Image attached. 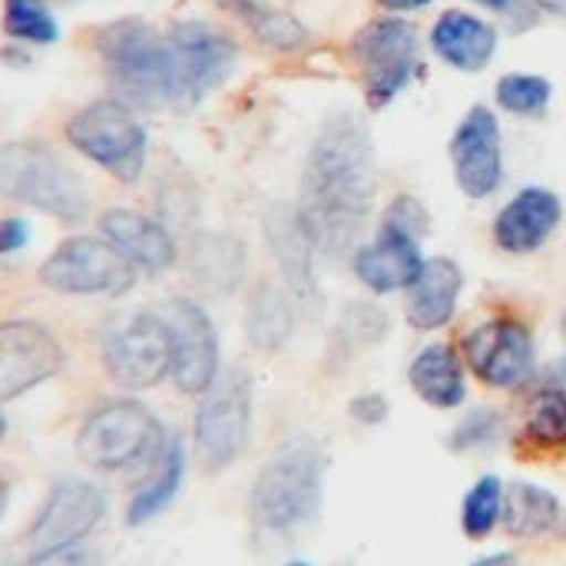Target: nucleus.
<instances>
[{
	"label": "nucleus",
	"instance_id": "f257e3e1",
	"mask_svg": "<svg viewBox=\"0 0 566 566\" xmlns=\"http://www.w3.org/2000/svg\"><path fill=\"white\" fill-rule=\"evenodd\" d=\"M378 196V153L371 129L355 113H335L315 133L305 169L298 219L318 259H352L371 222Z\"/></svg>",
	"mask_w": 566,
	"mask_h": 566
},
{
	"label": "nucleus",
	"instance_id": "f03ea898",
	"mask_svg": "<svg viewBox=\"0 0 566 566\" xmlns=\"http://www.w3.org/2000/svg\"><path fill=\"white\" fill-rule=\"evenodd\" d=\"M325 471L328 458L315 438H292L275 448L262 464L249 497L255 531L289 537L315 524L325 501Z\"/></svg>",
	"mask_w": 566,
	"mask_h": 566
},
{
	"label": "nucleus",
	"instance_id": "7ed1b4c3",
	"mask_svg": "<svg viewBox=\"0 0 566 566\" xmlns=\"http://www.w3.org/2000/svg\"><path fill=\"white\" fill-rule=\"evenodd\" d=\"M0 192L60 222H83L90 212V189L56 149L36 139L0 146Z\"/></svg>",
	"mask_w": 566,
	"mask_h": 566
},
{
	"label": "nucleus",
	"instance_id": "20e7f679",
	"mask_svg": "<svg viewBox=\"0 0 566 566\" xmlns=\"http://www.w3.org/2000/svg\"><path fill=\"white\" fill-rule=\"evenodd\" d=\"M352 63L371 109L391 106L424 70L421 33L408 17L381 13L352 36Z\"/></svg>",
	"mask_w": 566,
	"mask_h": 566
},
{
	"label": "nucleus",
	"instance_id": "39448f33",
	"mask_svg": "<svg viewBox=\"0 0 566 566\" xmlns=\"http://www.w3.org/2000/svg\"><path fill=\"white\" fill-rule=\"evenodd\" d=\"M96 50L106 66L109 86L116 90L119 99L143 109L172 106L166 36L156 33L149 23L136 17L116 20L106 30H99Z\"/></svg>",
	"mask_w": 566,
	"mask_h": 566
},
{
	"label": "nucleus",
	"instance_id": "423d86ee",
	"mask_svg": "<svg viewBox=\"0 0 566 566\" xmlns=\"http://www.w3.org/2000/svg\"><path fill=\"white\" fill-rule=\"evenodd\" d=\"M166 441L169 434L143 401L119 398L86 415L76 431V458L93 471H123L159 458Z\"/></svg>",
	"mask_w": 566,
	"mask_h": 566
},
{
	"label": "nucleus",
	"instance_id": "0eeeda50",
	"mask_svg": "<svg viewBox=\"0 0 566 566\" xmlns=\"http://www.w3.org/2000/svg\"><path fill=\"white\" fill-rule=\"evenodd\" d=\"M163 36L169 53L172 109H189L202 103L212 90H219L232 76L239 63L235 40L206 20H179Z\"/></svg>",
	"mask_w": 566,
	"mask_h": 566
},
{
	"label": "nucleus",
	"instance_id": "6e6552de",
	"mask_svg": "<svg viewBox=\"0 0 566 566\" xmlns=\"http://www.w3.org/2000/svg\"><path fill=\"white\" fill-rule=\"evenodd\" d=\"M468 371L491 391H521L537 378V338L527 318L497 312L461 338Z\"/></svg>",
	"mask_w": 566,
	"mask_h": 566
},
{
	"label": "nucleus",
	"instance_id": "1a4fd4ad",
	"mask_svg": "<svg viewBox=\"0 0 566 566\" xmlns=\"http://www.w3.org/2000/svg\"><path fill=\"white\" fill-rule=\"evenodd\" d=\"M252 434V375L245 368L219 371L212 388L202 395L192 444L202 471L219 474L245 451Z\"/></svg>",
	"mask_w": 566,
	"mask_h": 566
},
{
	"label": "nucleus",
	"instance_id": "9d476101",
	"mask_svg": "<svg viewBox=\"0 0 566 566\" xmlns=\"http://www.w3.org/2000/svg\"><path fill=\"white\" fill-rule=\"evenodd\" d=\"M66 139L119 182H136L146 166V129L123 99H96L66 123Z\"/></svg>",
	"mask_w": 566,
	"mask_h": 566
},
{
	"label": "nucleus",
	"instance_id": "9b49d317",
	"mask_svg": "<svg viewBox=\"0 0 566 566\" xmlns=\"http://www.w3.org/2000/svg\"><path fill=\"white\" fill-rule=\"evenodd\" d=\"M40 282L63 295L116 298L133 289V262L109 239H70L43 265Z\"/></svg>",
	"mask_w": 566,
	"mask_h": 566
},
{
	"label": "nucleus",
	"instance_id": "f8f14e48",
	"mask_svg": "<svg viewBox=\"0 0 566 566\" xmlns=\"http://www.w3.org/2000/svg\"><path fill=\"white\" fill-rule=\"evenodd\" d=\"M454 186L461 196L481 202L504 186V133L491 106H471L448 143Z\"/></svg>",
	"mask_w": 566,
	"mask_h": 566
},
{
	"label": "nucleus",
	"instance_id": "ddd939ff",
	"mask_svg": "<svg viewBox=\"0 0 566 566\" xmlns=\"http://www.w3.org/2000/svg\"><path fill=\"white\" fill-rule=\"evenodd\" d=\"M103 365L119 388L146 391L172 375V335L163 315H133L123 328L109 332Z\"/></svg>",
	"mask_w": 566,
	"mask_h": 566
},
{
	"label": "nucleus",
	"instance_id": "4468645a",
	"mask_svg": "<svg viewBox=\"0 0 566 566\" xmlns=\"http://www.w3.org/2000/svg\"><path fill=\"white\" fill-rule=\"evenodd\" d=\"M172 335V381L182 395H206L219 378V335L199 302L172 298L163 308Z\"/></svg>",
	"mask_w": 566,
	"mask_h": 566
},
{
	"label": "nucleus",
	"instance_id": "2eb2a0df",
	"mask_svg": "<svg viewBox=\"0 0 566 566\" xmlns=\"http://www.w3.org/2000/svg\"><path fill=\"white\" fill-rule=\"evenodd\" d=\"M63 368V348L40 322L0 325V401H13Z\"/></svg>",
	"mask_w": 566,
	"mask_h": 566
},
{
	"label": "nucleus",
	"instance_id": "dca6fc26",
	"mask_svg": "<svg viewBox=\"0 0 566 566\" xmlns=\"http://www.w3.org/2000/svg\"><path fill=\"white\" fill-rule=\"evenodd\" d=\"M265 242L272 249V259L282 272L285 292L295 298L298 308H305L308 315L322 312V282L315 272L318 252L295 212V206H272L265 212Z\"/></svg>",
	"mask_w": 566,
	"mask_h": 566
},
{
	"label": "nucleus",
	"instance_id": "f3484780",
	"mask_svg": "<svg viewBox=\"0 0 566 566\" xmlns=\"http://www.w3.org/2000/svg\"><path fill=\"white\" fill-rule=\"evenodd\" d=\"M106 514L103 494L86 484V481H60L46 494L33 527H30V551H60V547H76L83 537L96 531V524Z\"/></svg>",
	"mask_w": 566,
	"mask_h": 566
},
{
	"label": "nucleus",
	"instance_id": "a211bd4d",
	"mask_svg": "<svg viewBox=\"0 0 566 566\" xmlns=\"http://www.w3.org/2000/svg\"><path fill=\"white\" fill-rule=\"evenodd\" d=\"M560 219H564L560 196L547 186H527L501 206L491 235L504 255H534L554 239Z\"/></svg>",
	"mask_w": 566,
	"mask_h": 566
},
{
	"label": "nucleus",
	"instance_id": "6ab92c4d",
	"mask_svg": "<svg viewBox=\"0 0 566 566\" xmlns=\"http://www.w3.org/2000/svg\"><path fill=\"white\" fill-rule=\"evenodd\" d=\"M428 46L444 66L458 73H481L497 56L501 30L474 10L451 7V10H441L438 20L431 23Z\"/></svg>",
	"mask_w": 566,
	"mask_h": 566
},
{
	"label": "nucleus",
	"instance_id": "aec40b11",
	"mask_svg": "<svg viewBox=\"0 0 566 566\" xmlns=\"http://www.w3.org/2000/svg\"><path fill=\"white\" fill-rule=\"evenodd\" d=\"M424 265V252L421 242L391 229L375 232L371 242H361L352 255V269L355 279L371 292V295H395V292H408V285L418 279Z\"/></svg>",
	"mask_w": 566,
	"mask_h": 566
},
{
	"label": "nucleus",
	"instance_id": "412c9836",
	"mask_svg": "<svg viewBox=\"0 0 566 566\" xmlns=\"http://www.w3.org/2000/svg\"><path fill=\"white\" fill-rule=\"evenodd\" d=\"M461 292H464V269L454 259H448V255L424 259L418 279L405 292L408 325L421 335L448 328L458 315Z\"/></svg>",
	"mask_w": 566,
	"mask_h": 566
},
{
	"label": "nucleus",
	"instance_id": "4be33fe9",
	"mask_svg": "<svg viewBox=\"0 0 566 566\" xmlns=\"http://www.w3.org/2000/svg\"><path fill=\"white\" fill-rule=\"evenodd\" d=\"M514 454L527 464L560 461L566 454V388L537 385L524 405L521 428L514 434Z\"/></svg>",
	"mask_w": 566,
	"mask_h": 566
},
{
	"label": "nucleus",
	"instance_id": "5701e85b",
	"mask_svg": "<svg viewBox=\"0 0 566 566\" xmlns=\"http://www.w3.org/2000/svg\"><path fill=\"white\" fill-rule=\"evenodd\" d=\"M99 229L133 265L146 269L149 275H159L176 262V239L159 219L129 209H109L103 212Z\"/></svg>",
	"mask_w": 566,
	"mask_h": 566
},
{
	"label": "nucleus",
	"instance_id": "b1692460",
	"mask_svg": "<svg viewBox=\"0 0 566 566\" xmlns=\"http://www.w3.org/2000/svg\"><path fill=\"white\" fill-rule=\"evenodd\" d=\"M411 391L434 411H454L468 398V365L451 342L424 345L408 368Z\"/></svg>",
	"mask_w": 566,
	"mask_h": 566
},
{
	"label": "nucleus",
	"instance_id": "393cba45",
	"mask_svg": "<svg viewBox=\"0 0 566 566\" xmlns=\"http://www.w3.org/2000/svg\"><path fill=\"white\" fill-rule=\"evenodd\" d=\"M564 521V504L554 491L531 484V481H514L504 491V514L501 527L514 541H537L554 531H560Z\"/></svg>",
	"mask_w": 566,
	"mask_h": 566
},
{
	"label": "nucleus",
	"instance_id": "a878e982",
	"mask_svg": "<svg viewBox=\"0 0 566 566\" xmlns=\"http://www.w3.org/2000/svg\"><path fill=\"white\" fill-rule=\"evenodd\" d=\"M182 478H186V451H182V441L169 434L163 454L156 458L149 478L136 488L129 507H126V524L129 527H143L149 524L153 517H159L179 494L182 488Z\"/></svg>",
	"mask_w": 566,
	"mask_h": 566
},
{
	"label": "nucleus",
	"instance_id": "bb28decb",
	"mask_svg": "<svg viewBox=\"0 0 566 566\" xmlns=\"http://www.w3.org/2000/svg\"><path fill=\"white\" fill-rule=\"evenodd\" d=\"M189 269H192V279L206 292L229 295L245 275V249L239 239L226 232H202L192 239Z\"/></svg>",
	"mask_w": 566,
	"mask_h": 566
},
{
	"label": "nucleus",
	"instance_id": "cd10ccee",
	"mask_svg": "<svg viewBox=\"0 0 566 566\" xmlns=\"http://www.w3.org/2000/svg\"><path fill=\"white\" fill-rule=\"evenodd\" d=\"M295 325V298L285 289L259 285L245 308V335L259 352H279L292 338Z\"/></svg>",
	"mask_w": 566,
	"mask_h": 566
},
{
	"label": "nucleus",
	"instance_id": "c85d7f7f",
	"mask_svg": "<svg viewBox=\"0 0 566 566\" xmlns=\"http://www.w3.org/2000/svg\"><path fill=\"white\" fill-rule=\"evenodd\" d=\"M494 99L504 113L521 116V119H541L551 103H554V83L541 73H504L494 83Z\"/></svg>",
	"mask_w": 566,
	"mask_h": 566
},
{
	"label": "nucleus",
	"instance_id": "c756f323",
	"mask_svg": "<svg viewBox=\"0 0 566 566\" xmlns=\"http://www.w3.org/2000/svg\"><path fill=\"white\" fill-rule=\"evenodd\" d=\"M504 481L497 474H484L471 484V491L461 501V531L468 541H488L501 527L504 514Z\"/></svg>",
	"mask_w": 566,
	"mask_h": 566
},
{
	"label": "nucleus",
	"instance_id": "7c9ffc66",
	"mask_svg": "<svg viewBox=\"0 0 566 566\" xmlns=\"http://www.w3.org/2000/svg\"><path fill=\"white\" fill-rule=\"evenodd\" d=\"M3 33L17 43L46 46L60 36V27L43 0H3Z\"/></svg>",
	"mask_w": 566,
	"mask_h": 566
},
{
	"label": "nucleus",
	"instance_id": "2f4dec72",
	"mask_svg": "<svg viewBox=\"0 0 566 566\" xmlns=\"http://www.w3.org/2000/svg\"><path fill=\"white\" fill-rule=\"evenodd\" d=\"M249 30L255 33L259 43H265L269 50H279V53H292V50H302L308 43V30L285 10H275L269 3H255L245 17Z\"/></svg>",
	"mask_w": 566,
	"mask_h": 566
},
{
	"label": "nucleus",
	"instance_id": "473e14b6",
	"mask_svg": "<svg viewBox=\"0 0 566 566\" xmlns=\"http://www.w3.org/2000/svg\"><path fill=\"white\" fill-rule=\"evenodd\" d=\"M501 434H504V415L497 408H474L454 424L448 448L454 454L484 451V448H494L501 441Z\"/></svg>",
	"mask_w": 566,
	"mask_h": 566
},
{
	"label": "nucleus",
	"instance_id": "72a5a7b5",
	"mask_svg": "<svg viewBox=\"0 0 566 566\" xmlns=\"http://www.w3.org/2000/svg\"><path fill=\"white\" fill-rule=\"evenodd\" d=\"M381 229H391V232H401V235H411V239H424L431 232V212L424 209V202L411 192H398L385 212H381Z\"/></svg>",
	"mask_w": 566,
	"mask_h": 566
},
{
	"label": "nucleus",
	"instance_id": "f704fd0d",
	"mask_svg": "<svg viewBox=\"0 0 566 566\" xmlns=\"http://www.w3.org/2000/svg\"><path fill=\"white\" fill-rule=\"evenodd\" d=\"M342 335L352 338L355 345H375L378 338L388 335V315L375 302H355L342 312Z\"/></svg>",
	"mask_w": 566,
	"mask_h": 566
},
{
	"label": "nucleus",
	"instance_id": "c9c22d12",
	"mask_svg": "<svg viewBox=\"0 0 566 566\" xmlns=\"http://www.w3.org/2000/svg\"><path fill=\"white\" fill-rule=\"evenodd\" d=\"M348 415H352L358 424H365V428H378V424L388 421L391 401H388L385 395H378V391H365V395H358V398L348 401Z\"/></svg>",
	"mask_w": 566,
	"mask_h": 566
},
{
	"label": "nucleus",
	"instance_id": "e433bc0d",
	"mask_svg": "<svg viewBox=\"0 0 566 566\" xmlns=\"http://www.w3.org/2000/svg\"><path fill=\"white\" fill-rule=\"evenodd\" d=\"M23 566H93V554L83 547H60V551L33 554Z\"/></svg>",
	"mask_w": 566,
	"mask_h": 566
},
{
	"label": "nucleus",
	"instance_id": "4c0bfd02",
	"mask_svg": "<svg viewBox=\"0 0 566 566\" xmlns=\"http://www.w3.org/2000/svg\"><path fill=\"white\" fill-rule=\"evenodd\" d=\"M27 222L23 219H3L0 222V255H10V252H17V249H23V242H27Z\"/></svg>",
	"mask_w": 566,
	"mask_h": 566
},
{
	"label": "nucleus",
	"instance_id": "58836bf2",
	"mask_svg": "<svg viewBox=\"0 0 566 566\" xmlns=\"http://www.w3.org/2000/svg\"><path fill=\"white\" fill-rule=\"evenodd\" d=\"M514 13H527L531 20H541V17L566 20V0H521Z\"/></svg>",
	"mask_w": 566,
	"mask_h": 566
},
{
	"label": "nucleus",
	"instance_id": "ea45409f",
	"mask_svg": "<svg viewBox=\"0 0 566 566\" xmlns=\"http://www.w3.org/2000/svg\"><path fill=\"white\" fill-rule=\"evenodd\" d=\"M385 13H398V17H405V13H418V10H424V7H431L434 0H375Z\"/></svg>",
	"mask_w": 566,
	"mask_h": 566
},
{
	"label": "nucleus",
	"instance_id": "a19ab883",
	"mask_svg": "<svg viewBox=\"0 0 566 566\" xmlns=\"http://www.w3.org/2000/svg\"><path fill=\"white\" fill-rule=\"evenodd\" d=\"M471 566H517V554H511V551H497V554L478 557Z\"/></svg>",
	"mask_w": 566,
	"mask_h": 566
},
{
	"label": "nucleus",
	"instance_id": "79ce46f5",
	"mask_svg": "<svg viewBox=\"0 0 566 566\" xmlns=\"http://www.w3.org/2000/svg\"><path fill=\"white\" fill-rule=\"evenodd\" d=\"M471 3H478V7H484L491 13H514L521 0H471Z\"/></svg>",
	"mask_w": 566,
	"mask_h": 566
},
{
	"label": "nucleus",
	"instance_id": "37998d69",
	"mask_svg": "<svg viewBox=\"0 0 566 566\" xmlns=\"http://www.w3.org/2000/svg\"><path fill=\"white\" fill-rule=\"evenodd\" d=\"M547 385H564L566 388V355L560 361H554L551 368H547V378H544Z\"/></svg>",
	"mask_w": 566,
	"mask_h": 566
},
{
	"label": "nucleus",
	"instance_id": "c03bdc74",
	"mask_svg": "<svg viewBox=\"0 0 566 566\" xmlns=\"http://www.w3.org/2000/svg\"><path fill=\"white\" fill-rule=\"evenodd\" d=\"M219 3H222V7H229L232 13L245 17V13H249V10H252V7H255L259 0H219Z\"/></svg>",
	"mask_w": 566,
	"mask_h": 566
},
{
	"label": "nucleus",
	"instance_id": "a18cd8bd",
	"mask_svg": "<svg viewBox=\"0 0 566 566\" xmlns=\"http://www.w3.org/2000/svg\"><path fill=\"white\" fill-rule=\"evenodd\" d=\"M7 501H10V484H7V478L0 474V517H3V511H7Z\"/></svg>",
	"mask_w": 566,
	"mask_h": 566
},
{
	"label": "nucleus",
	"instance_id": "49530a36",
	"mask_svg": "<svg viewBox=\"0 0 566 566\" xmlns=\"http://www.w3.org/2000/svg\"><path fill=\"white\" fill-rule=\"evenodd\" d=\"M7 434V418H3V411H0V438Z\"/></svg>",
	"mask_w": 566,
	"mask_h": 566
},
{
	"label": "nucleus",
	"instance_id": "de8ad7c7",
	"mask_svg": "<svg viewBox=\"0 0 566 566\" xmlns=\"http://www.w3.org/2000/svg\"><path fill=\"white\" fill-rule=\"evenodd\" d=\"M560 537L566 541V514H564V521H560Z\"/></svg>",
	"mask_w": 566,
	"mask_h": 566
},
{
	"label": "nucleus",
	"instance_id": "09e8293b",
	"mask_svg": "<svg viewBox=\"0 0 566 566\" xmlns=\"http://www.w3.org/2000/svg\"><path fill=\"white\" fill-rule=\"evenodd\" d=\"M285 566H312V564H305V560H292V564H285Z\"/></svg>",
	"mask_w": 566,
	"mask_h": 566
},
{
	"label": "nucleus",
	"instance_id": "8fccbe9b",
	"mask_svg": "<svg viewBox=\"0 0 566 566\" xmlns=\"http://www.w3.org/2000/svg\"><path fill=\"white\" fill-rule=\"evenodd\" d=\"M564 338H566V315H564Z\"/></svg>",
	"mask_w": 566,
	"mask_h": 566
}]
</instances>
